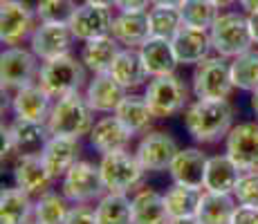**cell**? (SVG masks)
<instances>
[{
  "label": "cell",
  "instance_id": "cell-1",
  "mask_svg": "<svg viewBox=\"0 0 258 224\" xmlns=\"http://www.w3.org/2000/svg\"><path fill=\"white\" fill-rule=\"evenodd\" d=\"M184 126L198 143H216L234 128V106L229 99H196L184 110Z\"/></svg>",
  "mask_w": 258,
  "mask_h": 224
},
{
  "label": "cell",
  "instance_id": "cell-2",
  "mask_svg": "<svg viewBox=\"0 0 258 224\" xmlns=\"http://www.w3.org/2000/svg\"><path fill=\"white\" fill-rule=\"evenodd\" d=\"M92 108L86 101V94L72 92L66 97H58L52 106L47 119V128L52 134H61V137H74L81 139L83 134H90L94 119Z\"/></svg>",
  "mask_w": 258,
  "mask_h": 224
},
{
  "label": "cell",
  "instance_id": "cell-3",
  "mask_svg": "<svg viewBox=\"0 0 258 224\" xmlns=\"http://www.w3.org/2000/svg\"><path fill=\"white\" fill-rule=\"evenodd\" d=\"M86 69L88 67L83 65L81 58L63 54V56L43 63L38 72V83L54 99L66 97L72 92H81V88L86 86Z\"/></svg>",
  "mask_w": 258,
  "mask_h": 224
},
{
  "label": "cell",
  "instance_id": "cell-4",
  "mask_svg": "<svg viewBox=\"0 0 258 224\" xmlns=\"http://www.w3.org/2000/svg\"><path fill=\"white\" fill-rule=\"evenodd\" d=\"M211 43L220 56L236 58L238 54L251 49L254 38L249 32V21L240 12H225L216 18V23L209 29Z\"/></svg>",
  "mask_w": 258,
  "mask_h": 224
},
{
  "label": "cell",
  "instance_id": "cell-5",
  "mask_svg": "<svg viewBox=\"0 0 258 224\" xmlns=\"http://www.w3.org/2000/svg\"><path fill=\"white\" fill-rule=\"evenodd\" d=\"M234 79H231V61L225 56H207L193 69L191 90L196 99H229L234 92Z\"/></svg>",
  "mask_w": 258,
  "mask_h": 224
},
{
  "label": "cell",
  "instance_id": "cell-6",
  "mask_svg": "<svg viewBox=\"0 0 258 224\" xmlns=\"http://www.w3.org/2000/svg\"><path fill=\"white\" fill-rule=\"evenodd\" d=\"M101 168V177L106 184V191L110 193H131L142 184L146 168L140 164L135 153L126 151H115L101 155L99 162Z\"/></svg>",
  "mask_w": 258,
  "mask_h": 224
},
{
  "label": "cell",
  "instance_id": "cell-7",
  "mask_svg": "<svg viewBox=\"0 0 258 224\" xmlns=\"http://www.w3.org/2000/svg\"><path fill=\"white\" fill-rule=\"evenodd\" d=\"M146 97L151 110L155 112L157 119L175 117L188 106V90L182 79L175 74H164V77H153L146 86Z\"/></svg>",
  "mask_w": 258,
  "mask_h": 224
},
{
  "label": "cell",
  "instance_id": "cell-8",
  "mask_svg": "<svg viewBox=\"0 0 258 224\" xmlns=\"http://www.w3.org/2000/svg\"><path fill=\"white\" fill-rule=\"evenodd\" d=\"M61 193L72 204H88L94 200H101L108 193L101 177V168L90 162H77L63 175Z\"/></svg>",
  "mask_w": 258,
  "mask_h": 224
},
{
  "label": "cell",
  "instance_id": "cell-9",
  "mask_svg": "<svg viewBox=\"0 0 258 224\" xmlns=\"http://www.w3.org/2000/svg\"><path fill=\"white\" fill-rule=\"evenodd\" d=\"M38 61L41 58L32 49H23L18 45L7 47L0 56V81L3 90H21L38 81Z\"/></svg>",
  "mask_w": 258,
  "mask_h": 224
},
{
  "label": "cell",
  "instance_id": "cell-10",
  "mask_svg": "<svg viewBox=\"0 0 258 224\" xmlns=\"http://www.w3.org/2000/svg\"><path fill=\"white\" fill-rule=\"evenodd\" d=\"M36 9L27 0H5L0 7V41L3 45L23 43L36 29Z\"/></svg>",
  "mask_w": 258,
  "mask_h": 224
},
{
  "label": "cell",
  "instance_id": "cell-11",
  "mask_svg": "<svg viewBox=\"0 0 258 224\" xmlns=\"http://www.w3.org/2000/svg\"><path fill=\"white\" fill-rule=\"evenodd\" d=\"M225 153L242 173H258V121L231 128L225 139Z\"/></svg>",
  "mask_w": 258,
  "mask_h": 224
},
{
  "label": "cell",
  "instance_id": "cell-12",
  "mask_svg": "<svg viewBox=\"0 0 258 224\" xmlns=\"http://www.w3.org/2000/svg\"><path fill=\"white\" fill-rule=\"evenodd\" d=\"M72 41L74 34L68 23H41L29 36V49L45 63L63 54H70Z\"/></svg>",
  "mask_w": 258,
  "mask_h": 224
},
{
  "label": "cell",
  "instance_id": "cell-13",
  "mask_svg": "<svg viewBox=\"0 0 258 224\" xmlns=\"http://www.w3.org/2000/svg\"><path fill=\"white\" fill-rule=\"evenodd\" d=\"M177 151H180V146L173 139V134H168L166 130H151L144 134L142 141L137 143L135 155L146 171L160 173V171H168Z\"/></svg>",
  "mask_w": 258,
  "mask_h": 224
},
{
  "label": "cell",
  "instance_id": "cell-14",
  "mask_svg": "<svg viewBox=\"0 0 258 224\" xmlns=\"http://www.w3.org/2000/svg\"><path fill=\"white\" fill-rule=\"evenodd\" d=\"M112 21H115V16H112L110 7L83 3L74 12V16L70 21V29L77 41L86 43V41H92V38L112 34Z\"/></svg>",
  "mask_w": 258,
  "mask_h": 224
},
{
  "label": "cell",
  "instance_id": "cell-15",
  "mask_svg": "<svg viewBox=\"0 0 258 224\" xmlns=\"http://www.w3.org/2000/svg\"><path fill=\"white\" fill-rule=\"evenodd\" d=\"M54 179L56 177L47 171L41 155L21 157V162L14 166V184L32 197H43L52 191Z\"/></svg>",
  "mask_w": 258,
  "mask_h": 224
},
{
  "label": "cell",
  "instance_id": "cell-16",
  "mask_svg": "<svg viewBox=\"0 0 258 224\" xmlns=\"http://www.w3.org/2000/svg\"><path fill=\"white\" fill-rule=\"evenodd\" d=\"M209 157L200 148H180L177 155L173 157L168 173H171L173 184L191 188H205V173Z\"/></svg>",
  "mask_w": 258,
  "mask_h": 224
},
{
  "label": "cell",
  "instance_id": "cell-17",
  "mask_svg": "<svg viewBox=\"0 0 258 224\" xmlns=\"http://www.w3.org/2000/svg\"><path fill=\"white\" fill-rule=\"evenodd\" d=\"M52 99L54 97L41 83H32V86L16 90V94H14V99H12V110L21 119L47 123L49 112H52V106H54Z\"/></svg>",
  "mask_w": 258,
  "mask_h": 224
},
{
  "label": "cell",
  "instance_id": "cell-18",
  "mask_svg": "<svg viewBox=\"0 0 258 224\" xmlns=\"http://www.w3.org/2000/svg\"><path fill=\"white\" fill-rule=\"evenodd\" d=\"M126 94L128 90L110 72L94 74V79L86 86V101L90 103L94 112H103V114H115L117 106L123 101Z\"/></svg>",
  "mask_w": 258,
  "mask_h": 224
},
{
  "label": "cell",
  "instance_id": "cell-19",
  "mask_svg": "<svg viewBox=\"0 0 258 224\" xmlns=\"http://www.w3.org/2000/svg\"><path fill=\"white\" fill-rule=\"evenodd\" d=\"M175 56L182 65H198L200 61H205L211 54L213 43H211V34L207 29H196V27H186L182 25L180 32L171 38Z\"/></svg>",
  "mask_w": 258,
  "mask_h": 224
},
{
  "label": "cell",
  "instance_id": "cell-20",
  "mask_svg": "<svg viewBox=\"0 0 258 224\" xmlns=\"http://www.w3.org/2000/svg\"><path fill=\"white\" fill-rule=\"evenodd\" d=\"M9 137L14 139L18 153L23 157H32V155H41L45 143L49 141L52 132H49L47 123L41 121H29V119L16 117L7 128Z\"/></svg>",
  "mask_w": 258,
  "mask_h": 224
},
{
  "label": "cell",
  "instance_id": "cell-21",
  "mask_svg": "<svg viewBox=\"0 0 258 224\" xmlns=\"http://www.w3.org/2000/svg\"><path fill=\"white\" fill-rule=\"evenodd\" d=\"M81 155V146H79V139L74 137H61V134H52L49 141L43 148L41 157L45 162L47 171L54 177H63L68 171L79 162Z\"/></svg>",
  "mask_w": 258,
  "mask_h": 224
},
{
  "label": "cell",
  "instance_id": "cell-22",
  "mask_svg": "<svg viewBox=\"0 0 258 224\" xmlns=\"http://www.w3.org/2000/svg\"><path fill=\"white\" fill-rule=\"evenodd\" d=\"M131 139L133 134L128 132V128L119 121L115 114H108V117H101L99 121H94L90 130V143L101 155L115 151H126L131 146Z\"/></svg>",
  "mask_w": 258,
  "mask_h": 224
},
{
  "label": "cell",
  "instance_id": "cell-23",
  "mask_svg": "<svg viewBox=\"0 0 258 224\" xmlns=\"http://www.w3.org/2000/svg\"><path fill=\"white\" fill-rule=\"evenodd\" d=\"M112 36L123 47L140 49L151 38L148 12H119L112 21Z\"/></svg>",
  "mask_w": 258,
  "mask_h": 224
},
{
  "label": "cell",
  "instance_id": "cell-24",
  "mask_svg": "<svg viewBox=\"0 0 258 224\" xmlns=\"http://www.w3.org/2000/svg\"><path fill=\"white\" fill-rule=\"evenodd\" d=\"M140 54H142V61L151 77L175 74V67L180 65V61H177V56H175V49H173V43L168 41V38L151 36L140 47Z\"/></svg>",
  "mask_w": 258,
  "mask_h": 224
},
{
  "label": "cell",
  "instance_id": "cell-25",
  "mask_svg": "<svg viewBox=\"0 0 258 224\" xmlns=\"http://www.w3.org/2000/svg\"><path fill=\"white\" fill-rule=\"evenodd\" d=\"M119 52H121L119 41L112 34H108V36H99L83 43L81 61L92 74H106L112 69V63L117 61Z\"/></svg>",
  "mask_w": 258,
  "mask_h": 224
},
{
  "label": "cell",
  "instance_id": "cell-26",
  "mask_svg": "<svg viewBox=\"0 0 258 224\" xmlns=\"http://www.w3.org/2000/svg\"><path fill=\"white\" fill-rule=\"evenodd\" d=\"M133 220L131 224H168L171 215L166 211L164 195H160L153 188H142L133 195Z\"/></svg>",
  "mask_w": 258,
  "mask_h": 224
},
{
  "label": "cell",
  "instance_id": "cell-27",
  "mask_svg": "<svg viewBox=\"0 0 258 224\" xmlns=\"http://www.w3.org/2000/svg\"><path fill=\"white\" fill-rule=\"evenodd\" d=\"M115 117L128 128V132L133 137L135 134H146L153 119H157L155 112L148 106L146 97H137V94H126L123 97V101L119 103L115 110Z\"/></svg>",
  "mask_w": 258,
  "mask_h": 224
},
{
  "label": "cell",
  "instance_id": "cell-28",
  "mask_svg": "<svg viewBox=\"0 0 258 224\" xmlns=\"http://www.w3.org/2000/svg\"><path fill=\"white\" fill-rule=\"evenodd\" d=\"M242 171L234 164V159L229 155H216L209 157L207 162V173H205V191L213 193H231L234 195V188L240 179Z\"/></svg>",
  "mask_w": 258,
  "mask_h": 224
},
{
  "label": "cell",
  "instance_id": "cell-29",
  "mask_svg": "<svg viewBox=\"0 0 258 224\" xmlns=\"http://www.w3.org/2000/svg\"><path fill=\"white\" fill-rule=\"evenodd\" d=\"M110 74L121 83L126 90H137L146 83V79L151 77L148 74L146 65L142 61V54L140 49H133V47H123L119 52L117 61L112 63Z\"/></svg>",
  "mask_w": 258,
  "mask_h": 224
},
{
  "label": "cell",
  "instance_id": "cell-30",
  "mask_svg": "<svg viewBox=\"0 0 258 224\" xmlns=\"http://www.w3.org/2000/svg\"><path fill=\"white\" fill-rule=\"evenodd\" d=\"M236 208V197L231 193L202 191L196 217L200 220V224H231Z\"/></svg>",
  "mask_w": 258,
  "mask_h": 224
},
{
  "label": "cell",
  "instance_id": "cell-31",
  "mask_svg": "<svg viewBox=\"0 0 258 224\" xmlns=\"http://www.w3.org/2000/svg\"><path fill=\"white\" fill-rule=\"evenodd\" d=\"M34 213L32 195L23 188H5L0 193V224H27Z\"/></svg>",
  "mask_w": 258,
  "mask_h": 224
},
{
  "label": "cell",
  "instance_id": "cell-32",
  "mask_svg": "<svg viewBox=\"0 0 258 224\" xmlns=\"http://www.w3.org/2000/svg\"><path fill=\"white\" fill-rule=\"evenodd\" d=\"M200 200H202V188L182 186V184H173L164 193L166 211L171 215V220L173 217H193L198 213Z\"/></svg>",
  "mask_w": 258,
  "mask_h": 224
},
{
  "label": "cell",
  "instance_id": "cell-33",
  "mask_svg": "<svg viewBox=\"0 0 258 224\" xmlns=\"http://www.w3.org/2000/svg\"><path fill=\"white\" fill-rule=\"evenodd\" d=\"M99 224H131L133 220V206L126 193H110L99 200L94 206Z\"/></svg>",
  "mask_w": 258,
  "mask_h": 224
},
{
  "label": "cell",
  "instance_id": "cell-34",
  "mask_svg": "<svg viewBox=\"0 0 258 224\" xmlns=\"http://www.w3.org/2000/svg\"><path fill=\"white\" fill-rule=\"evenodd\" d=\"M148 25H151V36L168 38V41H171V38L180 32V27L184 23H182L180 7L151 5V9H148Z\"/></svg>",
  "mask_w": 258,
  "mask_h": 224
},
{
  "label": "cell",
  "instance_id": "cell-35",
  "mask_svg": "<svg viewBox=\"0 0 258 224\" xmlns=\"http://www.w3.org/2000/svg\"><path fill=\"white\" fill-rule=\"evenodd\" d=\"M231 79L238 90L256 92L258 90V49H247L231 58Z\"/></svg>",
  "mask_w": 258,
  "mask_h": 224
},
{
  "label": "cell",
  "instance_id": "cell-36",
  "mask_svg": "<svg viewBox=\"0 0 258 224\" xmlns=\"http://www.w3.org/2000/svg\"><path fill=\"white\" fill-rule=\"evenodd\" d=\"M70 200L63 193L49 191L43 197H38V202L34 204V217L41 224H63L70 213Z\"/></svg>",
  "mask_w": 258,
  "mask_h": 224
},
{
  "label": "cell",
  "instance_id": "cell-37",
  "mask_svg": "<svg viewBox=\"0 0 258 224\" xmlns=\"http://www.w3.org/2000/svg\"><path fill=\"white\" fill-rule=\"evenodd\" d=\"M180 14H182V23L186 27L207 29L209 32L211 25L216 23V18L220 16V9L211 0H184L180 5Z\"/></svg>",
  "mask_w": 258,
  "mask_h": 224
},
{
  "label": "cell",
  "instance_id": "cell-38",
  "mask_svg": "<svg viewBox=\"0 0 258 224\" xmlns=\"http://www.w3.org/2000/svg\"><path fill=\"white\" fill-rule=\"evenodd\" d=\"M36 16L41 23H68L70 25L77 3L74 0H38L36 3Z\"/></svg>",
  "mask_w": 258,
  "mask_h": 224
},
{
  "label": "cell",
  "instance_id": "cell-39",
  "mask_svg": "<svg viewBox=\"0 0 258 224\" xmlns=\"http://www.w3.org/2000/svg\"><path fill=\"white\" fill-rule=\"evenodd\" d=\"M234 197L240 206L258 208V173H242L234 188Z\"/></svg>",
  "mask_w": 258,
  "mask_h": 224
},
{
  "label": "cell",
  "instance_id": "cell-40",
  "mask_svg": "<svg viewBox=\"0 0 258 224\" xmlns=\"http://www.w3.org/2000/svg\"><path fill=\"white\" fill-rule=\"evenodd\" d=\"M63 224H99L97 211L92 206H88V204H74Z\"/></svg>",
  "mask_w": 258,
  "mask_h": 224
},
{
  "label": "cell",
  "instance_id": "cell-41",
  "mask_svg": "<svg viewBox=\"0 0 258 224\" xmlns=\"http://www.w3.org/2000/svg\"><path fill=\"white\" fill-rule=\"evenodd\" d=\"M21 153H18V148H16V143H14V139L9 137V132L7 130H3V166H16L18 162H21Z\"/></svg>",
  "mask_w": 258,
  "mask_h": 224
},
{
  "label": "cell",
  "instance_id": "cell-42",
  "mask_svg": "<svg viewBox=\"0 0 258 224\" xmlns=\"http://www.w3.org/2000/svg\"><path fill=\"white\" fill-rule=\"evenodd\" d=\"M231 224H258V208L240 206L238 204L234 217H231Z\"/></svg>",
  "mask_w": 258,
  "mask_h": 224
},
{
  "label": "cell",
  "instance_id": "cell-43",
  "mask_svg": "<svg viewBox=\"0 0 258 224\" xmlns=\"http://www.w3.org/2000/svg\"><path fill=\"white\" fill-rule=\"evenodd\" d=\"M148 5H153V0H115L119 12H148Z\"/></svg>",
  "mask_w": 258,
  "mask_h": 224
},
{
  "label": "cell",
  "instance_id": "cell-44",
  "mask_svg": "<svg viewBox=\"0 0 258 224\" xmlns=\"http://www.w3.org/2000/svg\"><path fill=\"white\" fill-rule=\"evenodd\" d=\"M249 21V32H251V38H254V45H258V12H251L247 16Z\"/></svg>",
  "mask_w": 258,
  "mask_h": 224
},
{
  "label": "cell",
  "instance_id": "cell-45",
  "mask_svg": "<svg viewBox=\"0 0 258 224\" xmlns=\"http://www.w3.org/2000/svg\"><path fill=\"white\" fill-rule=\"evenodd\" d=\"M238 5H240L245 12H258V0H238Z\"/></svg>",
  "mask_w": 258,
  "mask_h": 224
},
{
  "label": "cell",
  "instance_id": "cell-46",
  "mask_svg": "<svg viewBox=\"0 0 258 224\" xmlns=\"http://www.w3.org/2000/svg\"><path fill=\"white\" fill-rule=\"evenodd\" d=\"M168 224H200V220H198L196 215L193 217H173Z\"/></svg>",
  "mask_w": 258,
  "mask_h": 224
},
{
  "label": "cell",
  "instance_id": "cell-47",
  "mask_svg": "<svg viewBox=\"0 0 258 224\" xmlns=\"http://www.w3.org/2000/svg\"><path fill=\"white\" fill-rule=\"evenodd\" d=\"M184 0H153V5H168V7H180Z\"/></svg>",
  "mask_w": 258,
  "mask_h": 224
},
{
  "label": "cell",
  "instance_id": "cell-48",
  "mask_svg": "<svg viewBox=\"0 0 258 224\" xmlns=\"http://www.w3.org/2000/svg\"><path fill=\"white\" fill-rule=\"evenodd\" d=\"M213 5H216L218 9H227V7H231L234 3H238V0H211Z\"/></svg>",
  "mask_w": 258,
  "mask_h": 224
},
{
  "label": "cell",
  "instance_id": "cell-49",
  "mask_svg": "<svg viewBox=\"0 0 258 224\" xmlns=\"http://www.w3.org/2000/svg\"><path fill=\"white\" fill-rule=\"evenodd\" d=\"M251 110H254L256 121H258V90H256V92H251Z\"/></svg>",
  "mask_w": 258,
  "mask_h": 224
},
{
  "label": "cell",
  "instance_id": "cell-50",
  "mask_svg": "<svg viewBox=\"0 0 258 224\" xmlns=\"http://www.w3.org/2000/svg\"><path fill=\"white\" fill-rule=\"evenodd\" d=\"M86 3H92V5H101V7H112L115 0H86Z\"/></svg>",
  "mask_w": 258,
  "mask_h": 224
},
{
  "label": "cell",
  "instance_id": "cell-51",
  "mask_svg": "<svg viewBox=\"0 0 258 224\" xmlns=\"http://www.w3.org/2000/svg\"><path fill=\"white\" fill-rule=\"evenodd\" d=\"M34 224H41V222H34Z\"/></svg>",
  "mask_w": 258,
  "mask_h": 224
},
{
  "label": "cell",
  "instance_id": "cell-52",
  "mask_svg": "<svg viewBox=\"0 0 258 224\" xmlns=\"http://www.w3.org/2000/svg\"><path fill=\"white\" fill-rule=\"evenodd\" d=\"M3 3H5V0H3Z\"/></svg>",
  "mask_w": 258,
  "mask_h": 224
}]
</instances>
